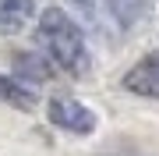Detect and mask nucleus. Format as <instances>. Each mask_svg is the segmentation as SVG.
Here are the masks:
<instances>
[{"label": "nucleus", "instance_id": "nucleus-2", "mask_svg": "<svg viewBox=\"0 0 159 156\" xmlns=\"http://www.w3.org/2000/svg\"><path fill=\"white\" fill-rule=\"evenodd\" d=\"M46 114H50V121L60 131H71V135H89L96 128V114L85 110L81 103H74V99H50Z\"/></svg>", "mask_w": 159, "mask_h": 156}, {"label": "nucleus", "instance_id": "nucleus-1", "mask_svg": "<svg viewBox=\"0 0 159 156\" xmlns=\"http://www.w3.org/2000/svg\"><path fill=\"white\" fill-rule=\"evenodd\" d=\"M39 39H43L46 53H50L64 71H71V75H85V71H89L85 35H81V29L64 11L50 7V11L39 18Z\"/></svg>", "mask_w": 159, "mask_h": 156}, {"label": "nucleus", "instance_id": "nucleus-7", "mask_svg": "<svg viewBox=\"0 0 159 156\" xmlns=\"http://www.w3.org/2000/svg\"><path fill=\"white\" fill-rule=\"evenodd\" d=\"M18 64L25 68L21 75H29V78H39V82H43V78H50V71H46V64H43L39 57H21Z\"/></svg>", "mask_w": 159, "mask_h": 156}, {"label": "nucleus", "instance_id": "nucleus-6", "mask_svg": "<svg viewBox=\"0 0 159 156\" xmlns=\"http://www.w3.org/2000/svg\"><path fill=\"white\" fill-rule=\"evenodd\" d=\"M0 103H11V106H18V110H32L35 99H32L29 89H21L14 78H4V75H0Z\"/></svg>", "mask_w": 159, "mask_h": 156}, {"label": "nucleus", "instance_id": "nucleus-3", "mask_svg": "<svg viewBox=\"0 0 159 156\" xmlns=\"http://www.w3.org/2000/svg\"><path fill=\"white\" fill-rule=\"evenodd\" d=\"M124 89H131L138 96H148V99H159V53H148L145 60H138L127 71Z\"/></svg>", "mask_w": 159, "mask_h": 156}, {"label": "nucleus", "instance_id": "nucleus-5", "mask_svg": "<svg viewBox=\"0 0 159 156\" xmlns=\"http://www.w3.org/2000/svg\"><path fill=\"white\" fill-rule=\"evenodd\" d=\"M110 11H113L117 25L131 29V25H138L148 11H152V0H110Z\"/></svg>", "mask_w": 159, "mask_h": 156}, {"label": "nucleus", "instance_id": "nucleus-4", "mask_svg": "<svg viewBox=\"0 0 159 156\" xmlns=\"http://www.w3.org/2000/svg\"><path fill=\"white\" fill-rule=\"evenodd\" d=\"M32 18V0H0V35H14Z\"/></svg>", "mask_w": 159, "mask_h": 156}]
</instances>
